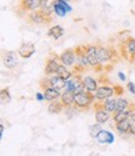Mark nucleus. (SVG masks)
<instances>
[{"label":"nucleus","instance_id":"4c0bfd02","mask_svg":"<svg viewBox=\"0 0 135 156\" xmlns=\"http://www.w3.org/2000/svg\"><path fill=\"white\" fill-rule=\"evenodd\" d=\"M131 119H135V110H134V112H133V115H131Z\"/></svg>","mask_w":135,"mask_h":156},{"label":"nucleus","instance_id":"7c9ffc66","mask_svg":"<svg viewBox=\"0 0 135 156\" xmlns=\"http://www.w3.org/2000/svg\"><path fill=\"white\" fill-rule=\"evenodd\" d=\"M0 100H2L3 104H10L11 102V95L9 93V89H6V87L2 89V91H0Z\"/></svg>","mask_w":135,"mask_h":156},{"label":"nucleus","instance_id":"a878e982","mask_svg":"<svg viewBox=\"0 0 135 156\" xmlns=\"http://www.w3.org/2000/svg\"><path fill=\"white\" fill-rule=\"evenodd\" d=\"M99 104H100V106L104 110H106L108 112H110V114L115 112V106H116V99L115 98H109V99H106V100H104Z\"/></svg>","mask_w":135,"mask_h":156},{"label":"nucleus","instance_id":"ddd939ff","mask_svg":"<svg viewBox=\"0 0 135 156\" xmlns=\"http://www.w3.org/2000/svg\"><path fill=\"white\" fill-rule=\"evenodd\" d=\"M50 21H51V19H49L40 9L29 11V14H28V23L34 24V25H42V24H46Z\"/></svg>","mask_w":135,"mask_h":156},{"label":"nucleus","instance_id":"1a4fd4ad","mask_svg":"<svg viewBox=\"0 0 135 156\" xmlns=\"http://www.w3.org/2000/svg\"><path fill=\"white\" fill-rule=\"evenodd\" d=\"M95 100L97 102H101L109 98H114L115 95V90H114V85L110 84H101L99 85L98 90L95 91Z\"/></svg>","mask_w":135,"mask_h":156},{"label":"nucleus","instance_id":"bb28decb","mask_svg":"<svg viewBox=\"0 0 135 156\" xmlns=\"http://www.w3.org/2000/svg\"><path fill=\"white\" fill-rule=\"evenodd\" d=\"M133 105V104L129 102L128 99L123 98V96H119L116 98V106H115V112H119V111H123L128 108H130Z\"/></svg>","mask_w":135,"mask_h":156},{"label":"nucleus","instance_id":"423d86ee","mask_svg":"<svg viewBox=\"0 0 135 156\" xmlns=\"http://www.w3.org/2000/svg\"><path fill=\"white\" fill-rule=\"evenodd\" d=\"M64 91H69V93H73V94L86 91L85 86L83 84V75H82V73H75L71 79L66 80V87H65Z\"/></svg>","mask_w":135,"mask_h":156},{"label":"nucleus","instance_id":"412c9836","mask_svg":"<svg viewBox=\"0 0 135 156\" xmlns=\"http://www.w3.org/2000/svg\"><path fill=\"white\" fill-rule=\"evenodd\" d=\"M42 0H20V8L25 11H34L40 9Z\"/></svg>","mask_w":135,"mask_h":156},{"label":"nucleus","instance_id":"f8f14e48","mask_svg":"<svg viewBox=\"0 0 135 156\" xmlns=\"http://www.w3.org/2000/svg\"><path fill=\"white\" fill-rule=\"evenodd\" d=\"M60 58V62L68 68H74L76 64V53L75 49H68L64 50L63 53L59 55Z\"/></svg>","mask_w":135,"mask_h":156},{"label":"nucleus","instance_id":"5701e85b","mask_svg":"<svg viewBox=\"0 0 135 156\" xmlns=\"http://www.w3.org/2000/svg\"><path fill=\"white\" fill-rule=\"evenodd\" d=\"M40 10H42L49 19H51V16L54 14V0H42V3H40Z\"/></svg>","mask_w":135,"mask_h":156},{"label":"nucleus","instance_id":"58836bf2","mask_svg":"<svg viewBox=\"0 0 135 156\" xmlns=\"http://www.w3.org/2000/svg\"><path fill=\"white\" fill-rule=\"evenodd\" d=\"M66 2H71V0H66Z\"/></svg>","mask_w":135,"mask_h":156},{"label":"nucleus","instance_id":"6ab92c4d","mask_svg":"<svg viewBox=\"0 0 135 156\" xmlns=\"http://www.w3.org/2000/svg\"><path fill=\"white\" fill-rule=\"evenodd\" d=\"M43 93H44V95H45V100H46L48 102H51V101H54V100L60 99L63 91L54 89V87H51V86H45V87L43 89Z\"/></svg>","mask_w":135,"mask_h":156},{"label":"nucleus","instance_id":"b1692460","mask_svg":"<svg viewBox=\"0 0 135 156\" xmlns=\"http://www.w3.org/2000/svg\"><path fill=\"white\" fill-rule=\"evenodd\" d=\"M46 35H48L49 37L54 39V40H59V39L64 35V28L60 27V25H54V27H51V28L48 30Z\"/></svg>","mask_w":135,"mask_h":156},{"label":"nucleus","instance_id":"4468645a","mask_svg":"<svg viewBox=\"0 0 135 156\" xmlns=\"http://www.w3.org/2000/svg\"><path fill=\"white\" fill-rule=\"evenodd\" d=\"M36 51V48L33 43L24 41L19 48H18V54L21 59H30Z\"/></svg>","mask_w":135,"mask_h":156},{"label":"nucleus","instance_id":"f3484780","mask_svg":"<svg viewBox=\"0 0 135 156\" xmlns=\"http://www.w3.org/2000/svg\"><path fill=\"white\" fill-rule=\"evenodd\" d=\"M115 129L118 131V135L123 139H126L129 136H131L130 134V119L123 120V121H119L115 122Z\"/></svg>","mask_w":135,"mask_h":156},{"label":"nucleus","instance_id":"c85d7f7f","mask_svg":"<svg viewBox=\"0 0 135 156\" xmlns=\"http://www.w3.org/2000/svg\"><path fill=\"white\" fill-rule=\"evenodd\" d=\"M101 130H103L101 125L98 124V122H95V124H93V125L89 126V135H90L93 139H95V137L99 135V133L101 131Z\"/></svg>","mask_w":135,"mask_h":156},{"label":"nucleus","instance_id":"6e6552de","mask_svg":"<svg viewBox=\"0 0 135 156\" xmlns=\"http://www.w3.org/2000/svg\"><path fill=\"white\" fill-rule=\"evenodd\" d=\"M60 58L58 54L55 53H50L49 58L46 59L45 62V69H44V74L45 76H53V75H57V71L60 66Z\"/></svg>","mask_w":135,"mask_h":156},{"label":"nucleus","instance_id":"cd10ccee","mask_svg":"<svg viewBox=\"0 0 135 156\" xmlns=\"http://www.w3.org/2000/svg\"><path fill=\"white\" fill-rule=\"evenodd\" d=\"M60 101L63 102V105L65 108L68 106H73L74 105V94L69 91H63L60 96Z\"/></svg>","mask_w":135,"mask_h":156},{"label":"nucleus","instance_id":"72a5a7b5","mask_svg":"<svg viewBox=\"0 0 135 156\" xmlns=\"http://www.w3.org/2000/svg\"><path fill=\"white\" fill-rule=\"evenodd\" d=\"M35 99H36L39 102L45 101V95H44V93H42V91H36V94H35Z\"/></svg>","mask_w":135,"mask_h":156},{"label":"nucleus","instance_id":"20e7f679","mask_svg":"<svg viewBox=\"0 0 135 156\" xmlns=\"http://www.w3.org/2000/svg\"><path fill=\"white\" fill-rule=\"evenodd\" d=\"M119 53L126 60L134 61L135 60V37H126L125 40L120 43Z\"/></svg>","mask_w":135,"mask_h":156},{"label":"nucleus","instance_id":"c9c22d12","mask_svg":"<svg viewBox=\"0 0 135 156\" xmlns=\"http://www.w3.org/2000/svg\"><path fill=\"white\" fill-rule=\"evenodd\" d=\"M118 77L120 81H126V75L123 71H118Z\"/></svg>","mask_w":135,"mask_h":156},{"label":"nucleus","instance_id":"9d476101","mask_svg":"<svg viewBox=\"0 0 135 156\" xmlns=\"http://www.w3.org/2000/svg\"><path fill=\"white\" fill-rule=\"evenodd\" d=\"M73 11V6L66 0H54V15L64 18Z\"/></svg>","mask_w":135,"mask_h":156},{"label":"nucleus","instance_id":"dca6fc26","mask_svg":"<svg viewBox=\"0 0 135 156\" xmlns=\"http://www.w3.org/2000/svg\"><path fill=\"white\" fill-rule=\"evenodd\" d=\"M95 141L100 145H111L115 141V135L111 131H108V130H101L99 133V135L95 137Z\"/></svg>","mask_w":135,"mask_h":156},{"label":"nucleus","instance_id":"f704fd0d","mask_svg":"<svg viewBox=\"0 0 135 156\" xmlns=\"http://www.w3.org/2000/svg\"><path fill=\"white\" fill-rule=\"evenodd\" d=\"M130 134L131 136L135 137V119H131V118H130Z\"/></svg>","mask_w":135,"mask_h":156},{"label":"nucleus","instance_id":"9b49d317","mask_svg":"<svg viewBox=\"0 0 135 156\" xmlns=\"http://www.w3.org/2000/svg\"><path fill=\"white\" fill-rule=\"evenodd\" d=\"M19 54L18 51H13V50H5L3 53V64L4 66L9 70H13L18 66L19 64Z\"/></svg>","mask_w":135,"mask_h":156},{"label":"nucleus","instance_id":"2f4dec72","mask_svg":"<svg viewBox=\"0 0 135 156\" xmlns=\"http://www.w3.org/2000/svg\"><path fill=\"white\" fill-rule=\"evenodd\" d=\"M126 90L135 96V83H133V81H128V83H126Z\"/></svg>","mask_w":135,"mask_h":156},{"label":"nucleus","instance_id":"a211bd4d","mask_svg":"<svg viewBox=\"0 0 135 156\" xmlns=\"http://www.w3.org/2000/svg\"><path fill=\"white\" fill-rule=\"evenodd\" d=\"M83 84L85 86L86 91L93 93V94H95V91L99 87V80L95 79V77L90 76V75H84L83 76Z\"/></svg>","mask_w":135,"mask_h":156},{"label":"nucleus","instance_id":"f03ea898","mask_svg":"<svg viewBox=\"0 0 135 156\" xmlns=\"http://www.w3.org/2000/svg\"><path fill=\"white\" fill-rule=\"evenodd\" d=\"M95 95L89 91L74 94V105L80 110H89L95 104Z\"/></svg>","mask_w":135,"mask_h":156},{"label":"nucleus","instance_id":"7ed1b4c3","mask_svg":"<svg viewBox=\"0 0 135 156\" xmlns=\"http://www.w3.org/2000/svg\"><path fill=\"white\" fill-rule=\"evenodd\" d=\"M85 48H86V56L90 68L94 69V71H101L104 66L101 65L99 59V46L97 44H88L85 45Z\"/></svg>","mask_w":135,"mask_h":156},{"label":"nucleus","instance_id":"c756f323","mask_svg":"<svg viewBox=\"0 0 135 156\" xmlns=\"http://www.w3.org/2000/svg\"><path fill=\"white\" fill-rule=\"evenodd\" d=\"M79 108H76L75 105H73V106H68V108H65V110H64V114H65V116H66V119H73L75 115H78V112H79Z\"/></svg>","mask_w":135,"mask_h":156},{"label":"nucleus","instance_id":"f257e3e1","mask_svg":"<svg viewBox=\"0 0 135 156\" xmlns=\"http://www.w3.org/2000/svg\"><path fill=\"white\" fill-rule=\"evenodd\" d=\"M99 46V59L104 66V69H111V65L119 58V51L114 46H106V45H98Z\"/></svg>","mask_w":135,"mask_h":156},{"label":"nucleus","instance_id":"473e14b6","mask_svg":"<svg viewBox=\"0 0 135 156\" xmlns=\"http://www.w3.org/2000/svg\"><path fill=\"white\" fill-rule=\"evenodd\" d=\"M114 90H115V95L116 96H121L124 93V89L121 87L120 85H114Z\"/></svg>","mask_w":135,"mask_h":156},{"label":"nucleus","instance_id":"0eeeda50","mask_svg":"<svg viewBox=\"0 0 135 156\" xmlns=\"http://www.w3.org/2000/svg\"><path fill=\"white\" fill-rule=\"evenodd\" d=\"M45 86H51L60 91H64L66 87V80L61 79L58 75H53V76H45L44 79L40 80V87L44 89Z\"/></svg>","mask_w":135,"mask_h":156},{"label":"nucleus","instance_id":"e433bc0d","mask_svg":"<svg viewBox=\"0 0 135 156\" xmlns=\"http://www.w3.org/2000/svg\"><path fill=\"white\" fill-rule=\"evenodd\" d=\"M4 131H5V125L2 122V124H0V137H4Z\"/></svg>","mask_w":135,"mask_h":156},{"label":"nucleus","instance_id":"4be33fe9","mask_svg":"<svg viewBox=\"0 0 135 156\" xmlns=\"http://www.w3.org/2000/svg\"><path fill=\"white\" fill-rule=\"evenodd\" d=\"M64 110H65V106L63 105V102L60 101V99L49 102V105H48V112L53 114V115L61 114V112H64Z\"/></svg>","mask_w":135,"mask_h":156},{"label":"nucleus","instance_id":"2eb2a0df","mask_svg":"<svg viewBox=\"0 0 135 156\" xmlns=\"http://www.w3.org/2000/svg\"><path fill=\"white\" fill-rule=\"evenodd\" d=\"M94 108H95V122L100 124V125H104L106 124L108 121L110 120V112H108L106 110H104L100 104L95 101V104H94Z\"/></svg>","mask_w":135,"mask_h":156},{"label":"nucleus","instance_id":"39448f33","mask_svg":"<svg viewBox=\"0 0 135 156\" xmlns=\"http://www.w3.org/2000/svg\"><path fill=\"white\" fill-rule=\"evenodd\" d=\"M75 53H76V64L74 66V71L75 73H83L84 70L90 68L89 61H88V56H86V48H85V45L78 46L75 49Z\"/></svg>","mask_w":135,"mask_h":156},{"label":"nucleus","instance_id":"aec40b11","mask_svg":"<svg viewBox=\"0 0 135 156\" xmlns=\"http://www.w3.org/2000/svg\"><path fill=\"white\" fill-rule=\"evenodd\" d=\"M135 108L134 105H131L130 108L123 110V111H119V112H114L113 114V120H114V124L115 122H119V121H123V120H126V119H130L131 115L134 112Z\"/></svg>","mask_w":135,"mask_h":156},{"label":"nucleus","instance_id":"393cba45","mask_svg":"<svg viewBox=\"0 0 135 156\" xmlns=\"http://www.w3.org/2000/svg\"><path fill=\"white\" fill-rule=\"evenodd\" d=\"M74 74H75V71L70 70V68L65 66V65H63V64H60V66H59V69H58V71H57V75L60 76L61 79H64V80L71 79V77L74 76Z\"/></svg>","mask_w":135,"mask_h":156}]
</instances>
